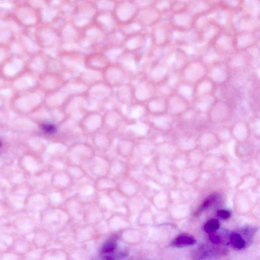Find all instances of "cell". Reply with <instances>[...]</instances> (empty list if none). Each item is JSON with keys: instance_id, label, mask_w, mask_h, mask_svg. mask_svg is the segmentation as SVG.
<instances>
[{"instance_id": "obj_1", "label": "cell", "mask_w": 260, "mask_h": 260, "mask_svg": "<svg viewBox=\"0 0 260 260\" xmlns=\"http://www.w3.org/2000/svg\"><path fill=\"white\" fill-rule=\"evenodd\" d=\"M98 13L93 1H77L69 21L82 32L94 23Z\"/></svg>"}, {"instance_id": "obj_2", "label": "cell", "mask_w": 260, "mask_h": 260, "mask_svg": "<svg viewBox=\"0 0 260 260\" xmlns=\"http://www.w3.org/2000/svg\"><path fill=\"white\" fill-rule=\"evenodd\" d=\"M13 17L24 29L32 30L40 24L38 9L28 1H17Z\"/></svg>"}, {"instance_id": "obj_3", "label": "cell", "mask_w": 260, "mask_h": 260, "mask_svg": "<svg viewBox=\"0 0 260 260\" xmlns=\"http://www.w3.org/2000/svg\"><path fill=\"white\" fill-rule=\"evenodd\" d=\"M32 31L42 50L59 46V32L50 25L40 24L32 29Z\"/></svg>"}, {"instance_id": "obj_4", "label": "cell", "mask_w": 260, "mask_h": 260, "mask_svg": "<svg viewBox=\"0 0 260 260\" xmlns=\"http://www.w3.org/2000/svg\"><path fill=\"white\" fill-rule=\"evenodd\" d=\"M129 84L135 99L149 101L158 95L156 85L148 80L142 74L132 77Z\"/></svg>"}, {"instance_id": "obj_5", "label": "cell", "mask_w": 260, "mask_h": 260, "mask_svg": "<svg viewBox=\"0 0 260 260\" xmlns=\"http://www.w3.org/2000/svg\"><path fill=\"white\" fill-rule=\"evenodd\" d=\"M230 28L234 34L256 31L259 30V19L249 17L239 9L232 13Z\"/></svg>"}, {"instance_id": "obj_6", "label": "cell", "mask_w": 260, "mask_h": 260, "mask_svg": "<svg viewBox=\"0 0 260 260\" xmlns=\"http://www.w3.org/2000/svg\"><path fill=\"white\" fill-rule=\"evenodd\" d=\"M207 66L199 58L189 60L178 73L180 80L196 84L207 77Z\"/></svg>"}, {"instance_id": "obj_7", "label": "cell", "mask_w": 260, "mask_h": 260, "mask_svg": "<svg viewBox=\"0 0 260 260\" xmlns=\"http://www.w3.org/2000/svg\"><path fill=\"white\" fill-rule=\"evenodd\" d=\"M103 81L112 89L129 83L131 77L118 63L109 64L103 72Z\"/></svg>"}, {"instance_id": "obj_8", "label": "cell", "mask_w": 260, "mask_h": 260, "mask_svg": "<svg viewBox=\"0 0 260 260\" xmlns=\"http://www.w3.org/2000/svg\"><path fill=\"white\" fill-rule=\"evenodd\" d=\"M26 59L11 56L0 67V74L9 82L26 70Z\"/></svg>"}, {"instance_id": "obj_9", "label": "cell", "mask_w": 260, "mask_h": 260, "mask_svg": "<svg viewBox=\"0 0 260 260\" xmlns=\"http://www.w3.org/2000/svg\"><path fill=\"white\" fill-rule=\"evenodd\" d=\"M235 34L230 28L221 29L211 43L219 53L226 58L236 51Z\"/></svg>"}, {"instance_id": "obj_10", "label": "cell", "mask_w": 260, "mask_h": 260, "mask_svg": "<svg viewBox=\"0 0 260 260\" xmlns=\"http://www.w3.org/2000/svg\"><path fill=\"white\" fill-rule=\"evenodd\" d=\"M138 10L134 1H116L113 14L119 25L134 20Z\"/></svg>"}, {"instance_id": "obj_11", "label": "cell", "mask_w": 260, "mask_h": 260, "mask_svg": "<svg viewBox=\"0 0 260 260\" xmlns=\"http://www.w3.org/2000/svg\"><path fill=\"white\" fill-rule=\"evenodd\" d=\"M39 78L27 70L10 82L15 94L23 93L38 88Z\"/></svg>"}, {"instance_id": "obj_12", "label": "cell", "mask_w": 260, "mask_h": 260, "mask_svg": "<svg viewBox=\"0 0 260 260\" xmlns=\"http://www.w3.org/2000/svg\"><path fill=\"white\" fill-rule=\"evenodd\" d=\"M170 74L168 68L161 62H147L142 72L143 76L156 86L162 82Z\"/></svg>"}, {"instance_id": "obj_13", "label": "cell", "mask_w": 260, "mask_h": 260, "mask_svg": "<svg viewBox=\"0 0 260 260\" xmlns=\"http://www.w3.org/2000/svg\"><path fill=\"white\" fill-rule=\"evenodd\" d=\"M231 73L225 61H220L208 67L206 77L217 86L228 82Z\"/></svg>"}, {"instance_id": "obj_14", "label": "cell", "mask_w": 260, "mask_h": 260, "mask_svg": "<svg viewBox=\"0 0 260 260\" xmlns=\"http://www.w3.org/2000/svg\"><path fill=\"white\" fill-rule=\"evenodd\" d=\"M189 61L188 58L180 49L173 47L162 63L168 68L170 73L178 74Z\"/></svg>"}, {"instance_id": "obj_15", "label": "cell", "mask_w": 260, "mask_h": 260, "mask_svg": "<svg viewBox=\"0 0 260 260\" xmlns=\"http://www.w3.org/2000/svg\"><path fill=\"white\" fill-rule=\"evenodd\" d=\"M64 85L59 73L46 72L39 77L38 88L45 94L54 92Z\"/></svg>"}, {"instance_id": "obj_16", "label": "cell", "mask_w": 260, "mask_h": 260, "mask_svg": "<svg viewBox=\"0 0 260 260\" xmlns=\"http://www.w3.org/2000/svg\"><path fill=\"white\" fill-rule=\"evenodd\" d=\"M17 39L28 57L42 51V49L37 41L32 29L23 30L18 35Z\"/></svg>"}, {"instance_id": "obj_17", "label": "cell", "mask_w": 260, "mask_h": 260, "mask_svg": "<svg viewBox=\"0 0 260 260\" xmlns=\"http://www.w3.org/2000/svg\"><path fill=\"white\" fill-rule=\"evenodd\" d=\"M234 40L236 51L247 50L259 45V30L235 34Z\"/></svg>"}, {"instance_id": "obj_18", "label": "cell", "mask_w": 260, "mask_h": 260, "mask_svg": "<svg viewBox=\"0 0 260 260\" xmlns=\"http://www.w3.org/2000/svg\"><path fill=\"white\" fill-rule=\"evenodd\" d=\"M161 14L153 6L139 9L135 19L137 20L147 32L160 19Z\"/></svg>"}, {"instance_id": "obj_19", "label": "cell", "mask_w": 260, "mask_h": 260, "mask_svg": "<svg viewBox=\"0 0 260 260\" xmlns=\"http://www.w3.org/2000/svg\"><path fill=\"white\" fill-rule=\"evenodd\" d=\"M232 13L233 11L221 5L219 1L210 11L212 21L221 29L230 28Z\"/></svg>"}, {"instance_id": "obj_20", "label": "cell", "mask_w": 260, "mask_h": 260, "mask_svg": "<svg viewBox=\"0 0 260 260\" xmlns=\"http://www.w3.org/2000/svg\"><path fill=\"white\" fill-rule=\"evenodd\" d=\"M86 69L103 72L109 64L106 57L101 51H94L84 57Z\"/></svg>"}, {"instance_id": "obj_21", "label": "cell", "mask_w": 260, "mask_h": 260, "mask_svg": "<svg viewBox=\"0 0 260 260\" xmlns=\"http://www.w3.org/2000/svg\"><path fill=\"white\" fill-rule=\"evenodd\" d=\"M94 24L107 35L116 30L119 26L113 12H98Z\"/></svg>"}, {"instance_id": "obj_22", "label": "cell", "mask_w": 260, "mask_h": 260, "mask_svg": "<svg viewBox=\"0 0 260 260\" xmlns=\"http://www.w3.org/2000/svg\"><path fill=\"white\" fill-rule=\"evenodd\" d=\"M26 70L37 77L47 72V57L42 52L29 57L26 61Z\"/></svg>"}, {"instance_id": "obj_23", "label": "cell", "mask_w": 260, "mask_h": 260, "mask_svg": "<svg viewBox=\"0 0 260 260\" xmlns=\"http://www.w3.org/2000/svg\"><path fill=\"white\" fill-rule=\"evenodd\" d=\"M194 17L186 10L172 13L170 18L171 27L184 30L193 27Z\"/></svg>"}, {"instance_id": "obj_24", "label": "cell", "mask_w": 260, "mask_h": 260, "mask_svg": "<svg viewBox=\"0 0 260 260\" xmlns=\"http://www.w3.org/2000/svg\"><path fill=\"white\" fill-rule=\"evenodd\" d=\"M225 62L231 72L250 68L247 50L235 51L226 58Z\"/></svg>"}, {"instance_id": "obj_25", "label": "cell", "mask_w": 260, "mask_h": 260, "mask_svg": "<svg viewBox=\"0 0 260 260\" xmlns=\"http://www.w3.org/2000/svg\"><path fill=\"white\" fill-rule=\"evenodd\" d=\"M199 58L207 67L217 62L225 61V58L212 44L200 48Z\"/></svg>"}, {"instance_id": "obj_26", "label": "cell", "mask_w": 260, "mask_h": 260, "mask_svg": "<svg viewBox=\"0 0 260 260\" xmlns=\"http://www.w3.org/2000/svg\"><path fill=\"white\" fill-rule=\"evenodd\" d=\"M218 1L189 0L186 10L194 17L209 12Z\"/></svg>"}, {"instance_id": "obj_27", "label": "cell", "mask_w": 260, "mask_h": 260, "mask_svg": "<svg viewBox=\"0 0 260 260\" xmlns=\"http://www.w3.org/2000/svg\"><path fill=\"white\" fill-rule=\"evenodd\" d=\"M221 29L212 21L199 30V47L211 44Z\"/></svg>"}, {"instance_id": "obj_28", "label": "cell", "mask_w": 260, "mask_h": 260, "mask_svg": "<svg viewBox=\"0 0 260 260\" xmlns=\"http://www.w3.org/2000/svg\"><path fill=\"white\" fill-rule=\"evenodd\" d=\"M180 81L178 74L170 73L162 82L156 86L158 95L167 98L174 93Z\"/></svg>"}, {"instance_id": "obj_29", "label": "cell", "mask_w": 260, "mask_h": 260, "mask_svg": "<svg viewBox=\"0 0 260 260\" xmlns=\"http://www.w3.org/2000/svg\"><path fill=\"white\" fill-rule=\"evenodd\" d=\"M40 24H50L60 14L59 8L48 5L45 1V4L38 9Z\"/></svg>"}, {"instance_id": "obj_30", "label": "cell", "mask_w": 260, "mask_h": 260, "mask_svg": "<svg viewBox=\"0 0 260 260\" xmlns=\"http://www.w3.org/2000/svg\"><path fill=\"white\" fill-rule=\"evenodd\" d=\"M174 93L187 103L193 102L196 98L194 84L180 80Z\"/></svg>"}, {"instance_id": "obj_31", "label": "cell", "mask_w": 260, "mask_h": 260, "mask_svg": "<svg viewBox=\"0 0 260 260\" xmlns=\"http://www.w3.org/2000/svg\"><path fill=\"white\" fill-rule=\"evenodd\" d=\"M173 47L167 44L165 45H154L150 52L147 62H161Z\"/></svg>"}, {"instance_id": "obj_32", "label": "cell", "mask_w": 260, "mask_h": 260, "mask_svg": "<svg viewBox=\"0 0 260 260\" xmlns=\"http://www.w3.org/2000/svg\"><path fill=\"white\" fill-rule=\"evenodd\" d=\"M240 10L247 16L255 19H259L260 1H241Z\"/></svg>"}, {"instance_id": "obj_33", "label": "cell", "mask_w": 260, "mask_h": 260, "mask_svg": "<svg viewBox=\"0 0 260 260\" xmlns=\"http://www.w3.org/2000/svg\"><path fill=\"white\" fill-rule=\"evenodd\" d=\"M101 52L110 64L117 63L125 50L122 46H108Z\"/></svg>"}, {"instance_id": "obj_34", "label": "cell", "mask_w": 260, "mask_h": 260, "mask_svg": "<svg viewBox=\"0 0 260 260\" xmlns=\"http://www.w3.org/2000/svg\"><path fill=\"white\" fill-rule=\"evenodd\" d=\"M196 98L201 95L213 93L216 86L206 77L194 84Z\"/></svg>"}, {"instance_id": "obj_35", "label": "cell", "mask_w": 260, "mask_h": 260, "mask_svg": "<svg viewBox=\"0 0 260 260\" xmlns=\"http://www.w3.org/2000/svg\"><path fill=\"white\" fill-rule=\"evenodd\" d=\"M17 5V1L0 0V20L13 16Z\"/></svg>"}, {"instance_id": "obj_36", "label": "cell", "mask_w": 260, "mask_h": 260, "mask_svg": "<svg viewBox=\"0 0 260 260\" xmlns=\"http://www.w3.org/2000/svg\"><path fill=\"white\" fill-rule=\"evenodd\" d=\"M199 34L198 30L192 27L188 29L182 30L181 44L196 46L199 47Z\"/></svg>"}, {"instance_id": "obj_37", "label": "cell", "mask_w": 260, "mask_h": 260, "mask_svg": "<svg viewBox=\"0 0 260 260\" xmlns=\"http://www.w3.org/2000/svg\"><path fill=\"white\" fill-rule=\"evenodd\" d=\"M196 243V239L193 236L183 233L177 236L172 241L171 245L175 247L182 248L194 245Z\"/></svg>"}, {"instance_id": "obj_38", "label": "cell", "mask_w": 260, "mask_h": 260, "mask_svg": "<svg viewBox=\"0 0 260 260\" xmlns=\"http://www.w3.org/2000/svg\"><path fill=\"white\" fill-rule=\"evenodd\" d=\"M17 36L14 31L8 26L0 24V45L8 46Z\"/></svg>"}, {"instance_id": "obj_39", "label": "cell", "mask_w": 260, "mask_h": 260, "mask_svg": "<svg viewBox=\"0 0 260 260\" xmlns=\"http://www.w3.org/2000/svg\"><path fill=\"white\" fill-rule=\"evenodd\" d=\"M222 251L217 249L202 247L197 249L194 253L193 259L194 260H205L212 258L218 254Z\"/></svg>"}, {"instance_id": "obj_40", "label": "cell", "mask_w": 260, "mask_h": 260, "mask_svg": "<svg viewBox=\"0 0 260 260\" xmlns=\"http://www.w3.org/2000/svg\"><path fill=\"white\" fill-rule=\"evenodd\" d=\"M217 99L213 93L207 94L195 98L193 102L199 108H209L214 106Z\"/></svg>"}, {"instance_id": "obj_41", "label": "cell", "mask_w": 260, "mask_h": 260, "mask_svg": "<svg viewBox=\"0 0 260 260\" xmlns=\"http://www.w3.org/2000/svg\"><path fill=\"white\" fill-rule=\"evenodd\" d=\"M116 1H93L98 12H113Z\"/></svg>"}, {"instance_id": "obj_42", "label": "cell", "mask_w": 260, "mask_h": 260, "mask_svg": "<svg viewBox=\"0 0 260 260\" xmlns=\"http://www.w3.org/2000/svg\"><path fill=\"white\" fill-rule=\"evenodd\" d=\"M182 30L171 27L168 36V44L175 47L182 43Z\"/></svg>"}, {"instance_id": "obj_43", "label": "cell", "mask_w": 260, "mask_h": 260, "mask_svg": "<svg viewBox=\"0 0 260 260\" xmlns=\"http://www.w3.org/2000/svg\"><path fill=\"white\" fill-rule=\"evenodd\" d=\"M211 21L212 19L210 11L194 17L193 27L199 30Z\"/></svg>"}, {"instance_id": "obj_44", "label": "cell", "mask_w": 260, "mask_h": 260, "mask_svg": "<svg viewBox=\"0 0 260 260\" xmlns=\"http://www.w3.org/2000/svg\"><path fill=\"white\" fill-rule=\"evenodd\" d=\"M77 1H62L59 7L60 13L69 20L75 8Z\"/></svg>"}, {"instance_id": "obj_45", "label": "cell", "mask_w": 260, "mask_h": 260, "mask_svg": "<svg viewBox=\"0 0 260 260\" xmlns=\"http://www.w3.org/2000/svg\"><path fill=\"white\" fill-rule=\"evenodd\" d=\"M8 47L11 56L22 57L26 59L29 58L24 52L17 37L11 43Z\"/></svg>"}, {"instance_id": "obj_46", "label": "cell", "mask_w": 260, "mask_h": 260, "mask_svg": "<svg viewBox=\"0 0 260 260\" xmlns=\"http://www.w3.org/2000/svg\"><path fill=\"white\" fill-rule=\"evenodd\" d=\"M230 243L231 246L237 250L242 249L246 246L244 239L238 233H233L230 235Z\"/></svg>"}, {"instance_id": "obj_47", "label": "cell", "mask_w": 260, "mask_h": 260, "mask_svg": "<svg viewBox=\"0 0 260 260\" xmlns=\"http://www.w3.org/2000/svg\"><path fill=\"white\" fill-rule=\"evenodd\" d=\"M172 1H155L153 7L160 14L171 11Z\"/></svg>"}, {"instance_id": "obj_48", "label": "cell", "mask_w": 260, "mask_h": 260, "mask_svg": "<svg viewBox=\"0 0 260 260\" xmlns=\"http://www.w3.org/2000/svg\"><path fill=\"white\" fill-rule=\"evenodd\" d=\"M189 0L172 1L171 11L176 13L185 10Z\"/></svg>"}, {"instance_id": "obj_49", "label": "cell", "mask_w": 260, "mask_h": 260, "mask_svg": "<svg viewBox=\"0 0 260 260\" xmlns=\"http://www.w3.org/2000/svg\"><path fill=\"white\" fill-rule=\"evenodd\" d=\"M219 221L215 219H212L208 221L204 226V230L207 233H214L219 228Z\"/></svg>"}, {"instance_id": "obj_50", "label": "cell", "mask_w": 260, "mask_h": 260, "mask_svg": "<svg viewBox=\"0 0 260 260\" xmlns=\"http://www.w3.org/2000/svg\"><path fill=\"white\" fill-rule=\"evenodd\" d=\"M219 3L232 11H235L240 9L241 1L226 0L219 1Z\"/></svg>"}, {"instance_id": "obj_51", "label": "cell", "mask_w": 260, "mask_h": 260, "mask_svg": "<svg viewBox=\"0 0 260 260\" xmlns=\"http://www.w3.org/2000/svg\"><path fill=\"white\" fill-rule=\"evenodd\" d=\"M117 244L114 240H109L106 241L101 248V252L102 253H107L113 252L116 249Z\"/></svg>"}, {"instance_id": "obj_52", "label": "cell", "mask_w": 260, "mask_h": 260, "mask_svg": "<svg viewBox=\"0 0 260 260\" xmlns=\"http://www.w3.org/2000/svg\"><path fill=\"white\" fill-rule=\"evenodd\" d=\"M11 56L8 46L0 45V67Z\"/></svg>"}, {"instance_id": "obj_53", "label": "cell", "mask_w": 260, "mask_h": 260, "mask_svg": "<svg viewBox=\"0 0 260 260\" xmlns=\"http://www.w3.org/2000/svg\"><path fill=\"white\" fill-rule=\"evenodd\" d=\"M138 9L151 7L153 6L155 1L153 0H142L134 1Z\"/></svg>"}, {"instance_id": "obj_54", "label": "cell", "mask_w": 260, "mask_h": 260, "mask_svg": "<svg viewBox=\"0 0 260 260\" xmlns=\"http://www.w3.org/2000/svg\"><path fill=\"white\" fill-rule=\"evenodd\" d=\"M215 199V197L213 196H211V197L207 198L200 207V209L198 211V213H199L201 212L203 210H204L207 208L210 207L214 202Z\"/></svg>"}, {"instance_id": "obj_55", "label": "cell", "mask_w": 260, "mask_h": 260, "mask_svg": "<svg viewBox=\"0 0 260 260\" xmlns=\"http://www.w3.org/2000/svg\"><path fill=\"white\" fill-rule=\"evenodd\" d=\"M42 129L45 133L48 134H53L55 133L56 131L54 125L49 123H44L41 125Z\"/></svg>"}, {"instance_id": "obj_56", "label": "cell", "mask_w": 260, "mask_h": 260, "mask_svg": "<svg viewBox=\"0 0 260 260\" xmlns=\"http://www.w3.org/2000/svg\"><path fill=\"white\" fill-rule=\"evenodd\" d=\"M217 215L222 219H227L231 216V213L227 210H219L217 212Z\"/></svg>"}, {"instance_id": "obj_57", "label": "cell", "mask_w": 260, "mask_h": 260, "mask_svg": "<svg viewBox=\"0 0 260 260\" xmlns=\"http://www.w3.org/2000/svg\"><path fill=\"white\" fill-rule=\"evenodd\" d=\"M209 239L211 242L214 244H218L221 243L220 237L214 233L210 234Z\"/></svg>"}, {"instance_id": "obj_58", "label": "cell", "mask_w": 260, "mask_h": 260, "mask_svg": "<svg viewBox=\"0 0 260 260\" xmlns=\"http://www.w3.org/2000/svg\"><path fill=\"white\" fill-rule=\"evenodd\" d=\"M10 85V82L6 81L0 74V89L8 86Z\"/></svg>"}]
</instances>
